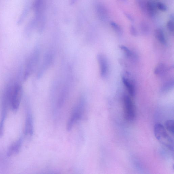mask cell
I'll list each match as a JSON object with an SVG mask.
<instances>
[{
    "instance_id": "2e32d148",
    "label": "cell",
    "mask_w": 174,
    "mask_h": 174,
    "mask_svg": "<svg viewBox=\"0 0 174 174\" xmlns=\"http://www.w3.org/2000/svg\"><path fill=\"white\" fill-rule=\"evenodd\" d=\"M110 25L112 28L119 35H121L122 33V30L121 27L116 22H110Z\"/></svg>"
},
{
    "instance_id": "cb8c5ba5",
    "label": "cell",
    "mask_w": 174,
    "mask_h": 174,
    "mask_svg": "<svg viewBox=\"0 0 174 174\" xmlns=\"http://www.w3.org/2000/svg\"><path fill=\"white\" fill-rule=\"evenodd\" d=\"M119 1L124 2H126L127 1V0H119Z\"/></svg>"
},
{
    "instance_id": "52a82bcc",
    "label": "cell",
    "mask_w": 174,
    "mask_h": 174,
    "mask_svg": "<svg viewBox=\"0 0 174 174\" xmlns=\"http://www.w3.org/2000/svg\"><path fill=\"white\" fill-rule=\"evenodd\" d=\"M45 0H35L33 9L35 15V22H37L41 19L44 7Z\"/></svg>"
},
{
    "instance_id": "ba28073f",
    "label": "cell",
    "mask_w": 174,
    "mask_h": 174,
    "mask_svg": "<svg viewBox=\"0 0 174 174\" xmlns=\"http://www.w3.org/2000/svg\"><path fill=\"white\" fill-rule=\"evenodd\" d=\"M22 142H23V139L22 137H21L11 144L7 151V156L12 157L17 154L21 149Z\"/></svg>"
},
{
    "instance_id": "5b68a950",
    "label": "cell",
    "mask_w": 174,
    "mask_h": 174,
    "mask_svg": "<svg viewBox=\"0 0 174 174\" xmlns=\"http://www.w3.org/2000/svg\"><path fill=\"white\" fill-rule=\"evenodd\" d=\"M33 124L32 115L30 110L27 111L25 123L24 133L28 136H32L33 133Z\"/></svg>"
},
{
    "instance_id": "4fadbf2b",
    "label": "cell",
    "mask_w": 174,
    "mask_h": 174,
    "mask_svg": "<svg viewBox=\"0 0 174 174\" xmlns=\"http://www.w3.org/2000/svg\"><path fill=\"white\" fill-rule=\"evenodd\" d=\"M167 70L165 65L163 63L158 65L155 70L154 73L157 75H160L164 74Z\"/></svg>"
},
{
    "instance_id": "603a6c76",
    "label": "cell",
    "mask_w": 174,
    "mask_h": 174,
    "mask_svg": "<svg viewBox=\"0 0 174 174\" xmlns=\"http://www.w3.org/2000/svg\"><path fill=\"white\" fill-rule=\"evenodd\" d=\"M125 15L126 17L127 18V19L129 20L130 22H134V18H133L131 15L129 14V13H125Z\"/></svg>"
},
{
    "instance_id": "7a4b0ae2",
    "label": "cell",
    "mask_w": 174,
    "mask_h": 174,
    "mask_svg": "<svg viewBox=\"0 0 174 174\" xmlns=\"http://www.w3.org/2000/svg\"><path fill=\"white\" fill-rule=\"evenodd\" d=\"M154 133L156 138L160 143L173 151V140L163 125L159 123L156 124L154 127Z\"/></svg>"
},
{
    "instance_id": "d6986e66",
    "label": "cell",
    "mask_w": 174,
    "mask_h": 174,
    "mask_svg": "<svg viewBox=\"0 0 174 174\" xmlns=\"http://www.w3.org/2000/svg\"><path fill=\"white\" fill-rule=\"evenodd\" d=\"M157 7L160 11L165 12L167 10V7L165 4L161 3L158 2L156 4Z\"/></svg>"
},
{
    "instance_id": "5bb4252c",
    "label": "cell",
    "mask_w": 174,
    "mask_h": 174,
    "mask_svg": "<svg viewBox=\"0 0 174 174\" xmlns=\"http://www.w3.org/2000/svg\"><path fill=\"white\" fill-rule=\"evenodd\" d=\"M165 128L168 131L173 135L174 134V125L173 120H168L165 123Z\"/></svg>"
},
{
    "instance_id": "9c48e42d",
    "label": "cell",
    "mask_w": 174,
    "mask_h": 174,
    "mask_svg": "<svg viewBox=\"0 0 174 174\" xmlns=\"http://www.w3.org/2000/svg\"><path fill=\"white\" fill-rule=\"evenodd\" d=\"M98 60L100 66V74L102 77H104L108 73V63L105 56L102 54L98 56Z\"/></svg>"
},
{
    "instance_id": "8fae6325",
    "label": "cell",
    "mask_w": 174,
    "mask_h": 174,
    "mask_svg": "<svg viewBox=\"0 0 174 174\" xmlns=\"http://www.w3.org/2000/svg\"><path fill=\"white\" fill-rule=\"evenodd\" d=\"M122 80L124 85L131 96H134L135 94V90L134 85L128 79L123 77Z\"/></svg>"
},
{
    "instance_id": "ac0fdd59",
    "label": "cell",
    "mask_w": 174,
    "mask_h": 174,
    "mask_svg": "<svg viewBox=\"0 0 174 174\" xmlns=\"http://www.w3.org/2000/svg\"><path fill=\"white\" fill-rule=\"evenodd\" d=\"M120 48L125 53L126 55L129 57H131L132 56V53L128 47L123 45L120 46Z\"/></svg>"
},
{
    "instance_id": "6da1fadb",
    "label": "cell",
    "mask_w": 174,
    "mask_h": 174,
    "mask_svg": "<svg viewBox=\"0 0 174 174\" xmlns=\"http://www.w3.org/2000/svg\"><path fill=\"white\" fill-rule=\"evenodd\" d=\"M8 92L10 106L13 111L16 112L21 103L22 92V86L17 83H10L6 87Z\"/></svg>"
},
{
    "instance_id": "8992f818",
    "label": "cell",
    "mask_w": 174,
    "mask_h": 174,
    "mask_svg": "<svg viewBox=\"0 0 174 174\" xmlns=\"http://www.w3.org/2000/svg\"><path fill=\"white\" fill-rule=\"evenodd\" d=\"M95 9L99 19L103 22L107 21L108 19V11L105 6L99 2L96 3Z\"/></svg>"
},
{
    "instance_id": "e0dca14e",
    "label": "cell",
    "mask_w": 174,
    "mask_h": 174,
    "mask_svg": "<svg viewBox=\"0 0 174 174\" xmlns=\"http://www.w3.org/2000/svg\"><path fill=\"white\" fill-rule=\"evenodd\" d=\"M141 31L144 33H147L149 31L148 25L145 22H142L140 25Z\"/></svg>"
},
{
    "instance_id": "277c9868",
    "label": "cell",
    "mask_w": 174,
    "mask_h": 174,
    "mask_svg": "<svg viewBox=\"0 0 174 174\" xmlns=\"http://www.w3.org/2000/svg\"><path fill=\"white\" fill-rule=\"evenodd\" d=\"M123 108L124 116L129 121L134 119L136 115L135 107L130 97L126 95L123 97Z\"/></svg>"
},
{
    "instance_id": "ffe728a7",
    "label": "cell",
    "mask_w": 174,
    "mask_h": 174,
    "mask_svg": "<svg viewBox=\"0 0 174 174\" xmlns=\"http://www.w3.org/2000/svg\"><path fill=\"white\" fill-rule=\"evenodd\" d=\"M167 28L170 32H173L174 31L173 20L171 19L167 23Z\"/></svg>"
},
{
    "instance_id": "9a60e30c",
    "label": "cell",
    "mask_w": 174,
    "mask_h": 174,
    "mask_svg": "<svg viewBox=\"0 0 174 174\" xmlns=\"http://www.w3.org/2000/svg\"><path fill=\"white\" fill-rule=\"evenodd\" d=\"M138 6L141 10L144 13H146L147 1L146 0H136Z\"/></svg>"
},
{
    "instance_id": "44dd1931",
    "label": "cell",
    "mask_w": 174,
    "mask_h": 174,
    "mask_svg": "<svg viewBox=\"0 0 174 174\" xmlns=\"http://www.w3.org/2000/svg\"><path fill=\"white\" fill-rule=\"evenodd\" d=\"M173 86V81H171L166 83L164 85L162 89L163 90H168V89H170V88L172 87V86Z\"/></svg>"
},
{
    "instance_id": "7402d4cb",
    "label": "cell",
    "mask_w": 174,
    "mask_h": 174,
    "mask_svg": "<svg viewBox=\"0 0 174 174\" xmlns=\"http://www.w3.org/2000/svg\"><path fill=\"white\" fill-rule=\"evenodd\" d=\"M130 32L132 35L136 37L137 35V32L136 28L134 26L131 25L130 27Z\"/></svg>"
},
{
    "instance_id": "7c38bea8",
    "label": "cell",
    "mask_w": 174,
    "mask_h": 174,
    "mask_svg": "<svg viewBox=\"0 0 174 174\" xmlns=\"http://www.w3.org/2000/svg\"><path fill=\"white\" fill-rule=\"evenodd\" d=\"M156 38L159 42L162 44H166V39L164 32L161 29H157L155 31Z\"/></svg>"
},
{
    "instance_id": "30bf717a",
    "label": "cell",
    "mask_w": 174,
    "mask_h": 174,
    "mask_svg": "<svg viewBox=\"0 0 174 174\" xmlns=\"http://www.w3.org/2000/svg\"><path fill=\"white\" fill-rule=\"evenodd\" d=\"M156 5L152 1H147L146 13L150 17H154L157 13Z\"/></svg>"
},
{
    "instance_id": "3957f363",
    "label": "cell",
    "mask_w": 174,
    "mask_h": 174,
    "mask_svg": "<svg viewBox=\"0 0 174 174\" xmlns=\"http://www.w3.org/2000/svg\"><path fill=\"white\" fill-rule=\"evenodd\" d=\"M85 107L84 101L83 100H81L74 107L68 121L67 131H71L77 122L82 118L85 111Z\"/></svg>"
}]
</instances>
